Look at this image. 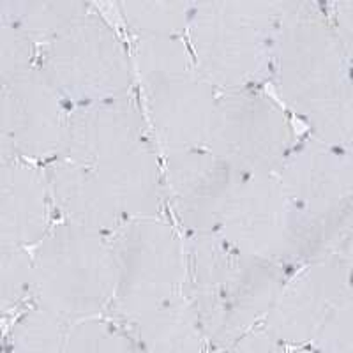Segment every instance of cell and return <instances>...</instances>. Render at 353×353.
<instances>
[{
  "mask_svg": "<svg viewBox=\"0 0 353 353\" xmlns=\"http://www.w3.org/2000/svg\"><path fill=\"white\" fill-rule=\"evenodd\" d=\"M125 323L110 316L85 318L69 323L64 353H140Z\"/></svg>",
  "mask_w": 353,
  "mask_h": 353,
  "instance_id": "cell-21",
  "label": "cell"
},
{
  "mask_svg": "<svg viewBox=\"0 0 353 353\" xmlns=\"http://www.w3.org/2000/svg\"><path fill=\"white\" fill-rule=\"evenodd\" d=\"M216 233L261 260L302 265L301 225L277 173H242Z\"/></svg>",
  "mask_w": 353,
  "mask_h": 353,
  "instance_id": "cell-11",
  "label": "cell"
},
{
  "mask_svg": "<svg viewBox=\"0 0 353 353\" xmlns=\"http://www.w3.org/2000/svg\"><path fill=\"white\" fill-rule=\"evenodd\" d=\"M129 327L140 353H205L207 337L185 293L165 302Z\"/></svg>",
  "mask_w": 353,
  "mask_h": 353,
  "instance_id": "cell-17",
  "label": "cell"
},
{
  "mask_svg": "<svg viewBox=\"0 0 353 353\" xmlns=\"http://www.w3.org/2000/svg\"><path fill=\"white\" fill-rule=\"evenodd\" d=\"M185 253V297L216 350H226L265 321L290 277L288 267L245 253L219 233L189 235Z\"/></svg>",
  "mask_w": 353,
  "mask_h": 353,
  "instance_id": "cell-2",
  "label": "cell"
},
{
  "mask_svg": "<svg viewBox=\"0 0 353 353\" xmlns=\"http://www.w3.org/2000/svg\"><path fill=\"white\" fill-rule=\"evenodd\" d=\"M293 2H194L188 28L198 69L219 90L256 88L272 78L277 34Z\"/></svg>",
  "mask_w": 353,
  "mask_h": 353,
  "instance_id": "cell-4",
  "label": "cell"
},
{
  "mask_svg": "<svg viewBox=\"0 0 353 353\" xmlns=\"http://www.w3.org/2000/svg\"><path fill=\"white\" fill-rule=\"evenodd\" d=\"M165 154V196L182 228L216 233L242 170L209 149L170 150Z\"/></svg>",
  "mask_w": 353,
  "mask_h": 353,
  "instance_id": "cell-14",
  "label": "cell"
},
{
  "mask_svg": "<svg viewBox=\"0 0 353 353\" xmlns=\"http://www.w3.org/2000/svg\"><path fill=\"white\" fill-rule=\"evenodd\" d=\"M332 145L341 147L343 150H346L353 157V83L350 87V92L346 96L341 112H339V117H337Z\"/></svg>",
  "mask_w": 353,
  "mask_h": 353,
  "instance_id": "cell-27",
  "label": "cell"
},
{
  "mask_svg": "<svg viewBox=\"0 0 353 353\" xmlns=\"http://www.w3.org/2000/svg\"><path fill=\"white\" fill-rule=\"evenodd\" d=\"M327 9L330 11V20L353 61V2H334L327 6Z\"/></svg>",
  "mask_w": 353,
  "mask_h": 353,
  "instance_id": "cell-26",
  "label": "cell"
},
{
  "mask_svg": "<svg viewBox=\"0 0 353 353\" xmlns=\"http://www.w3.org/2000/svg\"><path fill=\"white\" fill-rule=\"evenodd\" d=\"M301 225L302 265L336 254L353 232V157L314 134L277 172Z\"/></svg>",
  "mask_w": 353,
  "mask_h": 353,
  "instance_id": "cell-6",
  "label": "cell"
},
{
  "mask_svg": "<svg viewBox=\"0 0 353 353\" xmlns=\"http://www.w3.org/2000/svg\"><path fill=\"white\" fill-rule=\"evenodd\" d=\"M46 172L21 157L0 159V245L36 248L52 230Z\"/></svg>",
  "mask_w": 353,
  "mask_h": 353,
  "instance_id": "cell-15",
  "label": "cell"
},
{
  "mask_svg": "<svg viewBox=\"0 0 353 353\" xmlns=\"http://www.w3.org/2000/svg\"><path fill=\"white\" fill-rule=\"evenodd\" d=\"M297 145L279 101L256 88L219 92L207 149L248 173H277Z\"/></svg>",
  "mask_w": 353,
  "mask_h": 353,
  "instance_id": "cell-10",
  "label": "cell"
},
{
  "mask_svg": "<svg viewBox=\"0 0 353 353\" xmlns=\"http://www.w3.org/2000/svg\"><path fill=\"white\" fill-rule=\"evenodd\" d=\"M288 353H304V352H288Z\"/></svg>",
  "mask_w": 353,
  "mask_h": 353,
  "instance_id": "cell-29",
  "label": "cell"
},
{
  "mask_svg": "<svg viewBox=\"0 0 353 353\" xmlns=\"http://www.w3.org/2000/svg\"><path fill=\"white\" fill-rule=\"evenodd\" d=\"M32 256L37 305L68 323L110 311L117 290L110 237L61 221L34 248Z\"/></svg>",
  "mask_w": 353,
  "mask_h": 353,
  "instance_id": "cell-7",
  "label": "cell"
},
{
  "mask_svg": "<svg viewBox=\"0 0 353 353\" xmlns=\"http://www.w3.org/2000/svg\"><path fill=\"white\" fill-rule=\"evenodd\" d=\"M117 261V290L110 314L132 325L185 293V242L161 217H132L110 237Z\"/></svg>",
  "mask_w": 353,
  "mask_h": 353,
  "instance_id": "cell-8",
  "label": "cell"
},
{
  "mask_svg": "<svg viewBox=\"0 0 353 353\" xmlns=\"http://www.w3.org/2000/svg\"><path fill=\"white\" fill-rule=\"evenodd\" d=\"M225 353H288L285 346L270 336L265 327H258L244 334L241 339L230 345Z\"/></svg>",
  "mask_w": 353,
  "mask_h": 353,
  "instance_id": "cell-25",
  "label": "cell"
},
{
  "mask_svg": "<svg viewBox=\"0 0 353 353\" xmlns=\"http://www.w3.org/2000/svg\"><path fill=\"white\" fill-rule=\"evenodd\" d=\"M352 283V270L337 254L307 261L286 279L263 327L283 346L314 339Z\"/></svg>",
  "mask_w": 353,
  "mask_h": 353,
  "instance_id": "cell-13",
  "label": "cell"
},
{
  "mask_svg": "<svg viewBox=\"0 0 353 353\" xmlns=\"http://www.w3.org/2000/svg\"><path fill=\"white\" fill-rule=\"evenodd\" d=\"M69 110L39 65L2 81L0 159H57L64 149Z\"/></svg>",
  "mask_w": 353,
  "mask_h": 353,
  "instance_id": "cell-12",
  "label": "cell"
},
{
  "mask_svg": "<svg viewBox=\"0 0 353 353\" xmlns=\"http://www.w3.org/2000/svg\"><path fill=\"white\" fill-rule=\"evenodd\" d=\"M36 44L17 25L0 23V81L36 68Z\"/></svg>",
  "mask_w": 353,
  "mask_h": 353,
  "instance_id": "cell-23",
  "label": "cell"
},
{
  "mask_svg": "<svg viewBox=\"0 0 353 353\" xmlns=\"http://www.w3.org/2000/svg\"><path fill=\"white\" fill-rule=\"evenodd\" d=\"M68 327V321L36 304L9 329L8 353H64Z\"/></svg>",
  "mask_w": 353,
  "mask_h": 353,
  "instance_id": "cell-20",
  "label": "cell"
},
{
  "mask_svg": "<svg viewBox=\"0 0 353 353\" xmlns=\"http://www.w3.org/2000/svg\"><path fill=\"white\" fill-rule=\"evenodd\" d=\"M194 2H121L122 17L137 37H182L188 32Z\"/></svg>",
  "mask_w": 353,
  "mask_h": 353,
  "instance_id": "cell-19",
  "label": "cell"
},
{
  "mask_svg": "<svg viewBox=\"0 0 353 353\" xmlns=\"http://www.w3.org/2000/svg\"><path fill=\"white\" fill-rule=\"evenodd\" d=\"M90 6L77 0H2L0 18L17 25L36 43L48 44L65 27L85 17Z\"/></svg>",
  "mask_w": 353,
  "mask_h": 353,
  "instance_id": "cell-18",
  "label": "cell"
},
{
  "mask_svg": "<svg viewBox=\"0 0 353 353\" xmlns=\"http://www.w3.org/2000/svg\"><path fill=\"white\" fill-rule=\"evenodd\" d=\"M37 65L71 108L129 96L132 87L134 64L125 44L92 11L44 44Z\"/></svg>",
  "mask_w": 353,
  "mask_h": 353,
  "instance_id": "cell-9",
  "label": "cell"
},
{
  "mask_svg": "<svg viewBox=\"0 0 353 353\" xmlns=\"http://www.w3.org/2000/svg\"><path fill=\"white\" fill-rule=\"evenodd\" d=\"M337 256L341 258L343 261L346 263V267H348L350 270H352L353 274V232L350 233L348 239H346L345 242L341 244V248L337 249Z\"/></svg>",
  "mask_w": 353,
  "mask_h": 353,
  "instance_id": "cell-28",
  "label": "cell"
},
{
  "mask_svg": "<svg viewBox=\"0 0 353 353\" xmlns=\"http://www.w3.org/2000/svg\"><path fill=\"white\" fill-rule=\"evenodd\" d=\"M44 172L53 205L64 221L105 237L115 235L129 221L88 166L57 157L50 161Z\"/></svg>",
  "mask_w": 353,
  "mask_h": 353,
  "instance_id": "cell-16",
  "label": "cell"
},
{
  "mask_svg": "<svg viewBox=\"0 0 353 353\" xmlns=\"http://www.w3.org/2000/svg\"><path fill=\"white\" fill-rule=\"evenodd\" d=\"M272 80L283 105L311 125V134L332 143L353 71L327 6L293 2L277 34Z\"/></svg>",
  "mask_w": 353,
  "mask_h": 353,
  "instance_id": "cell-3",
  "label": "cell"
},
{
  "mask_svg": "<svg viewBox=\"0 0 353 353\" xmlns=\"http://www.w3.org/2000/svg\"><path fill=\"white\" fill-rule=\"evenodd\" d=\"M147 115L131 96L69 110L62 159L88 166L128 219L159 217L165 176Z\"/></svg>",
  "mask_w": 353,
  "mask_h": 353,
  "instance_id": "cell-1",
  "label": "cell"
},
{
  "mask_svg": "<svg viewBox=\"0 0 353 353\" xmlns=\"http://www.w3.org/2000/svg\"><path fill=\"white\" fill-rule=\"evenodd\" d=\"M314 339L320 353H353V283Z\"/></svg>",
  "mask_w": 353,
  "mask_h": 353,
  "instance_id": "cell-24",
  "label": "cell"
},
{
  "mask_svg": "<svg viewBox=\"0 0 353 353\" xmlns=\"http://www.w3.org/2000/svg\"><path fill=\"white\" fill-rule=\"evenodd\" d=\"M132 64L161 150L207 149L219 90L201 74L189 43L182 37H137Z\"/></svg>",
  "mask_w": 353,
  "mask_h": 353,
  "instance_id": "cell-5",
  "label": "cell"
},
{
  "mask_svg": "<svg viewBox=\"0 0 353 353\" xmlns=\"http://www.w3.org/2000/svg\"><path fill=\"white\" fill-rule=\"evenodd\" d=\"M36 293V267L27 248L0 245V301L6 314Z\"/></svg>",
  "mask_w": 353,
  "mask_h": 353,
  "instance_id": "cell-22",
  "label": "cell"
}]
</instances>
